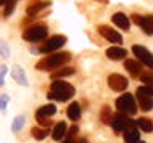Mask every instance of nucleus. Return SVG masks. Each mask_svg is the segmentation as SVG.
I'll list each match as a JSON object with an SVG mask.
<instances>
[{"label":"nucleus","mask_w":153,"mask_h":143,"mask_svg":"<svg viewBox=\"0 0 153 143\" xmlns=\"http://www.w3.org/2000/svg\"><path fill=\"white\" fill-rule=\"evenodd\" d=\"M81 113H82V108H81V105L77 103V101H73V103L68 106V109H66V114H68V117L71 121H77V119H79Z\"/></svg>","instance_id":"obj_16"},{"label":"nucleus","mask_w":153,"mask_h":143,"mask_svg":"<svg viewBox=\"0 0 153 143\" xmlns=\"http://www.w3.org/2000/svg\"><path fill=\"white\" fill-rule=\"evenodd\" d=\"M106 56H108L110 60H113V61H119V60H123V58H126L127 56V50H124L123 47H110V48H106Z\"/></svg>","instance_id":"obj_13"},{"label":"nucleus","mask_w":153,"mask_h":143,"mask_svg":"<svg viewBox=\"0 0 153 143\" xmlns=\"http://www.w3.org/2000/svg\"><path fill=\"white\" fill-rule=\"evenodd\" d=\"M135 124H137V127L140 130H143V132H152L153 130V122L150 119H147V117H140V119L135 121Z\"/></svg>","instance_id":"obj_24"},{"label":"nucleus","mask_w":153,"mask_h":143,"mask_svg":"<svg viewBox=\"0 0 153 143\" xmlns=\"http://www.w3.org/2000/svg\"><path fill=\"white\" fill-rule=\"evenodd\" d=\"M77 143H87V140H85V138H81V140L77 142Z\"/></svg>","instance_id":"obj_37"},{"label":"nucleus","mask_w":153,"mask_h":143,"mask_svg":"<svg viewBox=\"0 0 153 143\" xmlns=\"http://www.w3.org/2000/svg\"><path fill=\"white\" fill-rule=\"evenodd\" d=\"M15 5H16V0H7V3H5V10H3V16H5V18H8V16L13 13Z\"/></svg>","instance_id":"obj_27"},{"label":"nucleus","mask_w":153,"mask_h":143,"mask_svg":"<svg viewBox=\"0 0 153 143\" xmlns=\"http://www.w3.org/2000/svg\"><path fill=\"white\" fill-rule=\"evenodd\" d=\"M47 7H50V2H48V0L32 3V5H29V7L26 8V13L29 15V16H34V15H37V13H40V11H42L44 8H47Z\"/></svg>","instance_id":"obj_17"},{"label":"nucleus","mask_w":153,"mask_h":143,"mask_svg":"<svg viewBox=\"0 0 153 143\" xmlns=\"http://www.w3.org/2000/svg\"><path fill=\"white\" fill-rule=\"evenodd\" d=\"M77 132H79V127H77V125H71V127L68 129V132H66V137H68V138H71V140H73L74 135H76Z\"/></svg>","instance_id":"obj_31"},{"label":"nucleus","mask_w":153,"mask_h":143,"mask_svg":"<svg viewBox=\"0 0 153 143\" xmlns=\"http://www.w3.org/2000/svg\"><path fill=\"white\" fill-rule=\"evenodd\" d=\"M111 21H113L114 26H118L119 29H123V31H127L131 27V19L124 13H121V11H119V13H114L111 16Z\"/></svg>","instance_id":"obj_12"},{"label":"nucleus","mask_w":153,"mask_h":143,"mask_svg":"<svg viewBox=\"0 0 153 143\" xmlns=\"http://www.w3.org/2000/svg\"><path fill=\"white\" fill-rule=\"evenodd\" d=\"M53 114H56V106L55 105H44L37 109L36 116H42V117H52Z\"/></svg>","instance_id":"obj_19"},{"label":"nucleus","mask_w":153,"mask_h":143,"mask_svg":"<svg viewBox=\"0 0 153 143\" xmlns=\"http://www.w3.org/2000/svg\"><path fill=\"white\" fill-rule=\"evenodd\" d=\"M123 137H124V142L126 143H140V133L135 127L126 130Z\"/></svg>","instance_id":"obj_18"},{"label":"nucleus","mask_w":153,"mask_h":143,"mask_svg":"<svg viewBox=\"0 0 153 143\" xmlns=\"http://www.w3.org/2000/svg\"><path fill=\"white\" fill-rule=\"evenodd\" d=\"M100 119H102L103 124H111V121H113V113H111V108H110L108 105H103L102 106Z\"/></svg>","instance_id":"obj_22"},{"label":"nucleus","mask_w":153,"mask_h":143,"mask_svg":"<svg viewBox=\"0 0 153 143\" xmlns=\"http://www.w3.org/2000/svg\"><path fill=\"white\" fill-rule=\"evenodd\" d=\"M11 77H13V80H15L16 84L23 85V87H27V85H29L26 71H24V68L19 66V64H15V66L11 68Z\"/></svg>","instance_id":"obj_11"},{"label":"nucleus","mask_w":153,"mask_h":143,"mask_svg":"<svg viewBox=\"0 0 153 143\" xmlns=\"http://www.w3.org/2000/svg\"><path fill=\"white\" fill-rule=\"evenodd\" d=\"M97 2H102V3H106L108 0H97Z\"/></svg>","instance_id":"obj_39"},{"label":"nucleus","mask_w":153,"mask_h":143,"mask_svg":"<svg viewBox=\"0 0 153 143\" xmlns=\"http://www.w3.org/2000/svg\"><path fill=\"white\" fill-rule=\"evenodd\" d=\"M2 85H5V77H0V87Z\"/></svg>","instance_id":"obj_35"},{"label":"nucleus","mask_w":153,"mask_h":143,"mask_svg":"<svg viewBox=\"0 0 153 143\" xmlns=\"http://www.w3.org/2000/svg\"><path fill=\"white\" fill-rule=\"evenodd\" d=\"M0 56L2 58H10V48H8L7 42L0 40Z\"/></svg>","instance_id":"obj_28"},{"label":"nucleus","mask_w":153,"mask_h":143,"mask_svg":"<svg viewBox=\"0 0 153 143\" xmlns=\"http://www.w3.org/2000/svg\"><path fill=\"white\" fill-rule=\"evenodd\" d=\"M31 133H32V137L36 138V140H44L45 137H47V130L45 129H42V127H34L31 130Z\"/></svg>","instance_id":"obj_25"},{"label":"nucleus","mask_w":153,"mask_h":143,"mask_svg":"<svg viewBox=\"0 0 153 143\" xmlns=\"http://www.w3.org/2000/svg\"><path fill=\"white\" fill-rule=\"evenodd\" d=\"M114 105H116V109L118 113L121 114H135L137 113V103H135V98L131 95V93H124L121 95L119 98H116V101H114Z\"/></svg>","instance_id":"obj_4"},{"label":"nucleus","mask_w":153,"mask_h":143,"mask_svg":"<svg viewBox=\"0 0 153 143\" xmlns=\"http://www.w3.org/2000/svg\"><path fill=\"white\" fill-rule=\"evenodd\" d=\"M24 125H26V116H24V114H18L13 119V122H11V132L13 133L19 132Z\"/></svg>","instance_id":"obj_20"},{"label":"nucleus","mask_w":153,"mask_h":143,"mask_svg":"<svg viewBox=\"0 0 153 143\" xmlns=\"http://www.w3.org/2000/svg\"><path fill=\"white\" fill-rule=\"evenodd\" d=\"M74 93H76V88L71 84L65 82V80H52L50 92L47 93V98L63 103V101H68L69 98H73Z\"/></svg>","instance_id":"obj_1"},{"label":"nucleus","mask_w":153,"mask_h":143,"mask_svg":"<svg viewBox=\"0 0 153 143\" xmlns=\"http://www.w3.org/2000/svg\"><path fill=\"white\" fill-rule=\"evenodd\" d=\"M63 143H76V142H74V140H71V138H66V140H65Z\"/></svg>","instance_id":"obj_36"},{"label":"nucleus","mask_w":153,"mask_h":143,"mask_svg":"<svg viewBox=\"0 0 153 143\" xmlns=\"http://www.w3.org/2000/svg\"><path fill=\"white\" fill-rule=\"evenodd\" d=\"M135 125H137V124H135L134 121L129 119L126 114H121V113L114 114V116H113V121H111V127H113V130H114L116 133L126 132V130L135 127Z\"/></svg>","instance_id":"obj_6"},{"label":"nucleus","mask_w":153,"mask_h":143,"mask_svg":"<svg viewBox=\"0 0 153 143\" xmlns=\"http://www.w3.org/2000/svg\"><path fill=\"white\" fill-rule=\"evenodd\" d=\"M140 143H145V142H140Z\"/></svg>","instance_id":"obj_40"},{"label":"nucleus","mask_w":153,"mask_h":143,"mask_svg":"<svg viewBox=\"0 0 153 143\" xmlns=\"http://www.w3.org/2000/svg\"><path fill=\"white\" fill-rule=\"evenodd\" d=\"M135 97H137V100H139V106H140L142 111H152V109H153V98L145 92V88H143V87L137 88Z\"/></svg>","instance_id":"obj_9"},{"label":"nucleus","mask_w":153,"mask_h":143,"mask_svg":"<svg viewBox=\"0 0 153 143\" xmlns=\"http://www.w3.org/2000/svg\"><path fill=\"white\" fill-rule=\"evenodd\" d=\"M69 60H71V53L69 52H56L48 55L47 58L40 60L39 63H36V68L42 69V71H53V69L61 68L63 64L69 63Z\"/></svg>","instance_id":"obj_2"},{"label":"nucleus","mask_w":153,"mask_h":143,"mask_svg":"<svg viewBox=\"0 0 153 143\" xmlns=\"http://www.w3.org/2000/svg\"><path fill=\"white\" fill-rule=\"evenodd\" d=\"M8 101H10V97H8V95H2V97H0V111H2V113H7Z\"/></svg>","instance_id":"obj_29"},{"label":"nucleus","mask_w":153,"mask_h":143,"mask_svg":"<svg viewBox=\"0 0 153 143\" xmlns=\"http://www.w3.org/2000/svg\"><path fill=\"white\" fill-rule=\"evenodd\" d=\"M48 34V27L47 24H32V26L26 27L23 32V39L26 40V42H40V40H44L47 37Z\"/></svg>","instance_id":"obj_3"},{"label":"nucleus","mask_w":153,"mask_h":143,"mask_svg":"<svg viewBox=\"0 0 153 143\" xmlns=\"http://www.w3.org/2000/svg\"><path fill=\"white\" fill-rule=\"evenodd\" d=\"M124 68L129 71L132 77H140V74H142V66H140L137 60H126L124 61Z\"/></svg>","instance_id":"obj_14"},{"label":"nucleus","mask_w":153,"mask_h":143,"mask_svg":"<svg viewBox=\"0 0 153 143\" xmlns=\"http://www.w3.org/2000/svg\"><path fill=\"white\" fill-rule=\"evenodd\" d=\"M132 53L135 55V58H139V63L153 69V53L148 52L143 45H134L132 47Z\"/></svg>","instance_id":"obj_7"},{"label":"nucleus","mask_w":153,"mask_h":143,"mask_svg":"<svg viewBox=\"0 0 153 143\" xmlns=\"http://www.w3.org/2000/svg\"><path fill=\"white\" fill-rule=\"evenodd\" d=\"M142 31L148 35H153V15H148V16H143L142 19V24H140Z\"/></svg>","instance_id":"obj_21"},{"label":"nucleus","mask_w":153,"mask_h":143,"mask_svg":"<svg viewBox=\"0 0 153 143\" xmlns=\"http://www.w3.org/2000/svg\"><path fill=\"white\" fill-rule=\"evenodd\" d=\"M74 74V68H61L60 71H55L52 74V80H60L61 77H69Z\"/></svg>","instance_id":"obj_23"},{"label":"nucleus","mask_w":153,"mask_h":143,"mask_svg":"<svg viewBox=\"0 0 153 143\" xmlns=\"http://www.w3.org/2000/svg\"><path fill=\"white\" fill-rule=\"evenodd\" d=\"M66 132H68V127H66V122H58V124L53 125V130H52V138L55 142H60L63 140V137H66Z\"/></svg>","instance_id":"obj_15"},{"label":"nucleus","mask_w":153,"mask_h":143,"mask_svg":"<svg viewBox=\"0 0 153 143\" xmlns=\"http://www.w3.org/2000/svg\"><path fill=\"white\" fill-rule=\"evenodd\" d=\"M37 122H39L40 125H44V127H48V125H52V121L48 119V117H42V116H36Z\"/></svg>","instance_id":"obj_30"},{"label":"nucleus","mask_w":153,"mask_h":143,"mask_svg":"<svg viewBox=\"0 0 153 143\" xmlns=\"http://www.w3.org/2000/svg\"><path fill=\"white\" fill-rule=\"evenodd\" d=\"M66 40H68V39H66L65 35H61V34L53 35V37L48 39L44 45H40L39 53H42V55H52V53H56L66 43Z\"/></svg>","instance_id":"obj_5"},{"label":"nucleus","mask_w":153,"mask_h":143,"mask_svg":"<svg viewBox=\"0 0 153 143\" xmlns=\"http://www.w3.org/2000/svg\"><path fill=\"white\" fill-rule=\"evenodd\" d=\"M108 85L111 90L114 92H123L127 88V85H129V82H127V79L121 74H110L108 76Z\"/></svg>","instance_id":"obj_10"},{"label":"nucleus","mask_w":153,"mask_h":143,"mask_svg":"<svg viewBox=\"0 0 153 143\" xmlns=\"http://www.w3.org/2000/svg\"><path fill=\"white\" fill-rule=\"evenodd\" d=\"M132 23L134 24H137V26H140L142 24V19H143V16H140V15H132Z\"/></svg>","instance_id":"obj_32"},{"label":"nucleus","mask_w":153,"mask_h":143,"mask_svg":"<svg viewBox=\"0 0 153 143\" xmlns=\"http://www.w3.org/2000/svg\"><path fill=\"white\" fill-rule=\"evenodd\" d=\"M7 71H8V68L5 66V64H0V77H5Z\"/></svg>","instance_id":"obj_33"},{"label":"nucleus","mask_w":153,"mask_h":143,"mask_svg":"<svg viewBox=\"0 0 153 143\" xmlns=\"http://www.w3.org/2000/svg\"><path fill=\"white\" fill-rule=\"evenodd\" d=\"M140 80L145 85H153V71H145L140 74Z\"/></svg>","instance_id":"obj_26"},{"label":"nucleus","mask_w":153,"mask_h":143,"mask_svg":"<svg viewBox=\"0 0 153 143\" xmlns=\"http://www.w3.org/2000/svg\"><path fill=\"white\" fill-rule=\"evenodd\" d=\"M5 3H7V0H0V5H3V7H5Z\"/></svg>","instance_id":"obj_38"},{"label":"nucleus","mask_w":153,"mask_h":143,"mask_svg":"<svg viewBox=\"0 0 153 143\" xmlns=\"http://www.w3.org/2000/svg\"><path fill=\"white\" fill-rule=\"evenodd\" d=\"M143 88H145V92L153 98V85H143Z\"/></svg>","instance_id":"obj_34"},{"label":"nucleus","mask_w":153,"mask_h":143,"mask_svg":"<svg viewBox=\"0 0 153 143\" xmlns=\"http://www.w3.org/2000/svg\"><path fill=\"white\" fill-rule=\"evenodd\" d=\"M97 31H98V34H100L103 39H106L108 42L116 43V45H121V43H123V35L119 34L116 29H113V27L102 24V26H98V29H97Z\"/></svg>","instance_id":"obj_8"}]
</instances>
